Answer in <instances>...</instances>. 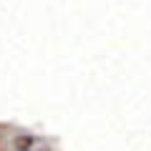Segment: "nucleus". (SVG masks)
I'll use <instances>...</instances> for the list:
<instances>
[{
    "label": "nucleus",
    "mask_w": 151,
    "mask_h": 151,
    "mask_svg": "<svg viewBox=\"0 0 151 151\" xmlns=\"http://www.w3.org/2000/svg\"><path fill=\"white\" fill-rule=\"evenodd\" d=\"M13 149L15 151H50V146L43 139H35V136H18L13 141Z\"/></svg>",
    "instance_id": "1"
}]
</instances>
